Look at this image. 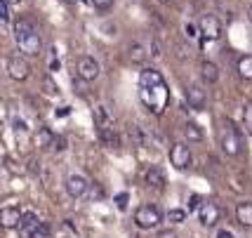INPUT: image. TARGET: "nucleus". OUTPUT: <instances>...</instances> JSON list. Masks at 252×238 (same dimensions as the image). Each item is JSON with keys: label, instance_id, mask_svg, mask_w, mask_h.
Here are the masks:
<instances>
[{"label": "nucleus", "instance_id": "1", "mask_svg": "<svg viewBox=\"0 0 252 238\" xmlns=\"http://www.w3.org/2000/svg\"><path fill=\"white\" fill-rule=\"evenodd\" d=\"M139 99L142 104L154 116H163L167 104H170V90L165 78L160 76V71L156 68H144L139 76Z\"/></svg>", "mask_w": 252, "mask_h": 238}, {"label": "nucleus", "instance_id": "2", "mask_svg": "<svg viewBox=\"0 0 252 238\" xmlns=\"http://www.w3.org/2000/svg\"><path fill=\"white\" fill-rule=\"evenodd\" d=\"M14 43L19 52L26 57H38L43 52V38L38 33V26L31 19H17L14 22Z\"/></svg>", "mask_w": 252, "mask_h": 238}, {"label": "nucleus", "instance_id": "3", "mask_svg": "<svg viewBox=\"0 0 252 238\" xmlns=\"http://www.w3.org/2000/svg\"><path fill=\"white\" fill-rule=\"evenodd\" d=\"M220 146L221 151L231 156V158H236L243 149V135L241 130L233 125V120L231 118H224L221 120V128H220Z\"/></svg>", "mask_w": 252, "mask_h": 238}, {"label": "nucleus", "instance_id": "4", "mask_svg": "<svg viewBox=\"0 0 252 238\" xmlns=\"http://www.w3.org/2000/svg\"><path fill=\"white\" fill-rule=\"evenodd\" d=\"M94 125H97V135H99V141L104 144V146H111V149H116L118 146V135L113 130V123H111L109 113H106V108L101 106H94Z\"/></svg>", "mask_w": 252, "mask_h": 238}, {"label": "nucleus", "instance_id": "5", "mask_svg": "<svg viewBox=\"0 0 252 238\" xmlns=\"http://www.w3.org/2000/svg\"><path fill=\"white\" fill-rule=\"evenodd\" d=\"M163 222V212L156 205H142L134 212V224L139 229H156Z\"/></svg>", "mask_w": 252, "mask_h": 238}, {"label": "nucleus", "instance_id": "6", "mask_svg": "<svg viewBox=\"0 0 252 238\" xmlns=\"http://www.w3.org/2000/svg\"><path fill=\"white\" fill-rule=\"evenodd\" d=\"M7 73L12 80H26L31 76V64H29L26 54H10L7 57Z\"/></svg>", "mask_w": 252, "mask_h": 238}, {"label": "nucleus", "instance_id": "7", "mask_svg": "<svg viewBox=\"0 0 252 238\" xmlns=\"http://www.w3.org/2000/svg\"><path fill=\"white\" fill-rule=\"evenodd\" d=\"M198 29H200V35L208 38V40H220L221 38V24L215 14H203L200 22H198Z\"/></svg>", "mask_w": 252, "mask_h": 238}, {"label": "nucleus", "instance_id": "8", "mask_svg": "<svg viewBox=\"0 0 252 238\" xmlns=\"http://www.w3.org/2000/svg\"><path fill=\"white\" fill-rule=\"evenodd\" d=\"M170 163L175 165L177 170H187L191 165V149L184 141H177V144L170 146Z\"/></svg>", "mask_w": 252, "mask_h": 238}, {"label": "nucleus", "instance_id": "9", "mask_svg": "<svg viewBox=\"0 0 252 238\" xmlns=\"http://www.w3.org/2000/svg\"><path fill=\"white\" fill-rule=\"evenodd\" d=\"M221 217V210L217 203H212V201H205V203H200V207H198V219H200V224L203 227H215L217 222H220Z\"/></svg>", "mask_w": 252, "mask_h": 238}, {"label": "nucleus", "instance_id": "10", "mask_svg": "<svg viewBox=\"0 0 252 238\" xmlns=\"http://www.w3.org/2000/svg\"><path fill=\"white\" fill-rule=\"evenodd\" d=\"M76 73L83 78V80H88V83L97 80L99 78V64L94 62V57H80V59H78Z\"/></svg>", "mask_w": 252, "mask_h": 238}, {"label": "nucleus", "instance_id": "11", "mask_svg": "<svg viewBox=\"0 0 252 238\" xmlns=\"http://www.w3.org/2000/svg\"><path fill=\"white\" fill-rule=\"evenodd\" d=\"M88 179L85 177H80V174H71L68 179H66V194L71 196V198H83V196L88 194Z\"/></svg>", "mask_w": 252, "mask_h": 238}, {"label": "nucleus", "instance_id": "12", "mask_svg": "<svg viewBox=\"0 0 252 238\" xmlns=\"http://www.w3.org/2000/svg\"><path fill=\"white\" fill-rule=\"evenodd\" d=\"M187 102H189V106L193 108V111H203L205 104H208L205 90H203L200 85H189L187 87Z\"/></svg>", "mask_w": 252, "mask_h": 238}, {"label": "nucleus", "instance_id": "13", "mask_svg": "<svg viewBox=\"0 0 252 238\" xmlns=\"http://www.w3.org/2000/svg\"><path fill=\"white\" fill-rule=\"evenodd\" d=\"M22 217L24 212L19 207H2L0 210V224H2V229H19Z\"/></svg>", "mask_w": 252, "mask_h": 238}, {"label": "nucleus", "instance_id": "14", "mask_svg": "<svg viewBox=\"0 0 252 238\" xmlns=\"http://www.w3.org/2000/svg\"><path fill=\"white\" fill-rule=\"evenodd\" d=\"M43 222L38 219V215L35 212H24L22 217V224H19V234H22L24 238H31L33 234H35V229L40 227Z\"/></svg>", "mask_w": 252, "mask_h": 238}, {"label": "nucleus", "instance_id": "15", "mask_svg": "<svg viewBox=\"0 0 252 238\" xmlns=\"http://www.w3.org/2000/svg\"><path fill=\"white\" fill-rule=\"evenodd\" d=\"M144 182H146L149 186H154L156 191H163L165 189V172L160 170V168L151 165V168L146 170V174H144Z\"/></svg>", "mask_w": 252, "mask_h": 238}, {"label": "nucleus", "instance_id": "16", "mask_svg": "<svg viewBox=\"0 0 252 238\" xmlns=\"http://www.w3.org/2000/svg\"><path fill=\"white\" fill-rule=\"evenodd\" d=\"M149 54H151V47H146L144 43H134V45H130V50H127V57H130L132 64H144Z\"/></svg>", "mask_w": 252, "mask_h": 238}, {"label": "nucleus", "instance_id": "17", "mask_svg": "<svg viewBox=\"0 0 252 238\" xmlns=\"http://www.w3.org/2000/svg\"><path fill=\"white\" fill-rule=\"evenodd\" d=\"M236 219L243 227H252V203L250 201H241L236 205Z\"/></svg>", "mask_w": 252, "mask_h": 238}, {"label": "nucleus", "instance_id": "18", "mask_svg": "<svg viewBox=\"0 0 252 238\" xmlns=\"http://www.w3.org/2000/svg\"><path fill=\"white\" fill-rule=\"evenodd\" d=\"M200 76H203V80L205 83H217L220 80V68H217V64H212V62H203L200 64Z\"/></svg>", "mask_w": 252, "mask_h": 238}, {"label": "nucleus", "instance_id": "19", "mask_svg": "<svg viewBox=\"0 0 252 238\" xmlns=\"http://www.w3.org/2000/svg\"><path fill=\"white\" fill-rule=\"evenodd\" d=\"M236 71L243 80H252V54H243L236 64Z\"/></svg>", "mask_w": 252, "mask_h": 238}, {"label": "nucleus", "instance_id": "20", "mask_svg": "<svg viewBox=\"0 0 252 238\" xmlns=\"http://www.w3.org/2000/svg\"><path fill=\"white\" fill-rule=\"evenodd\" d=\"M184 135L189 137V141H203V130L198 128V123H193V120L184 123Z\"/></svg>", "mask_w": 252, "mask_h": 238}, {"label": "nucleus", "instance_id": "21", "mask_svg": "<svg viewBox=\"0 0 252 238\" xmlns=\"http://www.w3.org/2000/svg\"><path fill=\"white\" fill-rule=\"evenodd\" d=\"M243 128L248 135H252V99L245 102V106H243Z\"/></svg>", "mask_w": 252, "mask_h": 238}, {"label": "nucleus", "instance_id": "22", "mask_svg": "<svg viewBox=\"0 0 252 238\" xmlns=\"http://www.w3.org/2000/svg\"><path fill=\"white\" fill-rule=\"evenodd\" d=\"M52 139H55V135H52L50 130H45V128H40V135L35 137L38 146H52Z\"/></svg>", "mask_w": 252, "mask_h": 238}, {"label": "nucleus", "instance_id": "23", "mask_svg": "<svg viewBox=\"0 0 252 238\" xmlns=\"http://www.w3.org/2000/svg\"><path fill=\"white\" fill-rule=\"evenodd\" d=\"M167 219H170L172 224H182V222L187 219V210H170V212H167Z\"/></svg>", "mask_w": 252, "mask_h": 238}, {"label": "nucleus", "instance_id": "24", "mask_svg": "<svg viewBox=\"0 0 252 238\" xmlns=\"http://www.w3.org/2000/svg\"><path fill=\"white\" fill-rule=\"evenodd\" d=\"M0 19H2V24H7L12 19L10 14V2L7 0H0Z\"/></svg>", "mask_w": 252, "mask_h": 238}, {"label": "nucleus", "instance_id": "25", "mask_svg": "<svg viewBox=\"0 0 252 238\" xmlns=\"http://www.w3.org/2000/svg\"><path fill=\"white\" fill-rule=\"evenodd\" d=\"M50 234H52V229H50V224H47V222H43L40 227L35 229V234H33L31 238H50Z\"/></svg>", "mask_w": 252, "mask_h": 238}, {"label": "nucleus", "instance_id": "26", "mask_svg": "<svg viewBox=\"0 0 252 238\" xmlns=\"http://www.w3.org/2000/svg\"><path fill=\"white\" fill-rule=\"evenodd\" d=\"M43 90H45V95H57V92H59V87L55 85L52 78H45L43 80Z\"/></svg>", "mask_w": 252, "mask_h": 238}, {"label": "nucleus", "instance_id": "27", "mask_svg": "<svg viewBox=\"0 0 252 238\" xmlns=\"http://www.w3.org/2000/svg\"><path fill=\"white\" fill-rule=\"evenodd\" d=\"M52 149H55V151H64L66 149V137H62V135L57 137L55 135V139H52Z\"/></svg>", "mask_w": 252, "mask_h": 238}, {"label": "nucleus", "instance_id": "28", "mask_svg": "<svg viewBox=\"0 0 252 238\" xmlns=\"http://www.w3.org/2000/svg\"><path fill=\"white\" fill-rule=\"evenodd\" d=\"M90 2H92L97 10H109L111 5H113V0H90Z\"/></svg>", "mask_w": 252, "mask_h": 238}, {"label": "nucleus", "instance_id": "29", "mask_svg": "<svg viewBox=\"0 0 252 238\" xmlns=\"http://www.w3.org/2000/svg\"><path fill=\"white\" fill-rule=\"evenodd\" d=\"M184 33H187V38H198L200 29H196L193 24H187V26H184Z\"/></svg>", "mask_w": 252, "mask_h": 238}, {"label": "nucleus", "instance_id": "30", "mask_svg": "<svg viewBox=\"0 0 252 238\" xmlns=\"http://www.w3.org/2000/svg\"><path fill=\"white\" fill-rule=\"evenodd\" d=\"M116 205L121 207V210H125V205H127V194H118V196H116Z\"/></svg>", "mask_w": 252, "mask_h": 238}, {"label": "nucleus", "instance_id": "31", "mask_svg": "<svg viewBox=\"0 0 252 238\" xmlns=\"http://www.w3.org/2000/svg\"><path fill=\"white\" fill-rule=\"evenodd\" d=\"M198 207H200V198H198V196H191V198H189V210H198Z\"/></svg>", "mask_w": 252, "mask_h": 238}, {"label": "nucleus", "instance_id": "32", "mask_svg": "<svg viewBox=\"0 0 252 238\" xmlns=\"http://www.w3.org/2000/svg\"><path fill=\"white\" fill-rule=\"evenodd\" d=\"M90 191V198H104V191L99 189V186H92V189H88Z\"/></svg>", "mask_w": 252, "mask_h": 238}, {"label": "nucleus", "instance_id": "33", "mask_svg": "<svg viewBox=\"0 0 252 238\" xmlns=\"http://www.w3.org/2000/svg\"><path fill=\"white\" fill-rule=\"evenodd\" d=\"M217 238H233V234H231L229 229H220V231H217Z\"/></svg>", "mask_w": 252, "mask_h": 238}, {"label": "nucleus", "instance_id": "34", "mask_svg": "<svg viewBox=\"0 0 252 238\" xmlns=\"http://www.w3.org/2000/svg\"><path fill=\"white\" fill-rule=\"evenodd\" d=\"M158 238H179L175 234V231H160V234H158Z\"/></svg>", "mask_w": 252, "mask_h": 238}, {"label": "nucleus", "instance_id": "35", "mask_svg": "<svg viewBox=\"0 0 252 238\" xmlns=\"http://www.w3.org/2000/svg\"><path fill=\"white\" fill-rule=\"evenodd\" d=\"M59 68H62V64H59V59H52V62H50V71L55 73V71H59Z\"/></svg>", "mask_w": 252, "mask_h": 238}, {"label": "nucleus", "instance_id": "36", "mask_svg": "<svg viewBox=\"0 0 252 238\" xmlns=\"http://www.w3.org/2000/svg\"><path fill=\"white\" fill-rule=\"evenodd\" d=\"M57 116H68V106H62L57 111Z\"/></svg>", "mask_w": 252, "mask_h": 238}, {"label": "nucleus", "instance_id": "37", "mask_svg": "<svg viewBox=\"0 0 252 238\" xmlns=\"http://www.w3.org/2000/svg\"><path fill=\"white\" fill-rule=\"evenodd\" d=\"M64 2H68V5H76L78 0H64Z\"/></svg>", "mask_w": 252, "mask_h": 238}, {"label": "nucleus", "instance_id": "38", "mask_svg": "<svg viewBox=\"0 0 252 238\" xmlns=\"http://www.w3.org/2000/svg\"><path fill=\"white\" fill-rule=\"evenodd\" d=\"M248 19H250V22H252V7H250V10H248Z\"/></svg>", "mask_w": 252, "mask_h": 238}, {"label": "nucleus", "instance_id": "39", "mask_svg": "<svg viewBox=\"0 0 252 238\" xmlns=\"http://www.w3.org/2000/svg\"><path fill=\"white\" fill-rule=\"evenodd\" d=\"M7 2H10V5H12V2H19V0H7Z\"/></svg>", "mask_w": 252, "mask_h": 238}, {"label": "nucleus", "instance_id": "40", "mask_svg": "<svg viewBox=\"0 0 252 238\" xmlns=\"http://www.w3.org/2000/svg\"><path fill=\"white\" fill-rule=\"evenodd\" d=\"M160 2H172V0H160Z\"/></svg>", "mask_w": 252, "mask_h": 238}]
</instances>
